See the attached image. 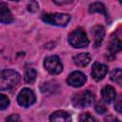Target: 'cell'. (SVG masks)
I'll return each mask as SVG.
<instances>
[{"mask_svg": "<svg viewBox=\"0 0 122 122\" xmlns=\"http://www.w3.org/2000/svg\"><path fill=\"white\" fill-rule=\"evenodd\" d=\"M101 95L106 103H111L115 98V90L111 86H105L101 91Z\"/></svg>", "mask_w": 122, "mask_h": 122, "instance_id": "4fadbf2b", "label": "cell"}, {"mask_svg": "<svg viewBox=\"0 0 122 122\" xmlns=\"http://www.w3.org/2000/svg\"><path fill=\"white\" fill-rule=\"evenodd\" d=\"M43 21L55 26L65 27L71 20V16L67 13H47L42 17Z\"/></svg>", "mask_w": 122, "mask_h": 122, "instance_id": "277c9868", "label": "cell"}, {"mask_svg": "<svg viewBox=\"0 0 122 122\" xmlns=\"http://www.w3.org/2000/svg\"><path fill=\"white\" fill-rule=\"evenodd\" d=\"M114 109H115L116 112L122 113V98L121 97L116 99V101L114 103Z\"/></svg>", "mask_w": 122, "mask_h": 122, "instance_id": "44dd1931", "label": "cell"}, {"mask_svg": "<svg viewBox=\"0 0 122 122\" xmlns=\"http://www.w3.org/2000/svg\"><path fill=\"white\" fill-rule=\"evenodd\" d=\"M94 102V95L91 91H84L76 93L72 99L71 103L75 108H86L91 106Z\"/></svg>", "mask_w": 122, "mask_h": 122, "instance_id": "7a4b0ae2", "label": "cell"}, {"mask_svg": "<svg viewBox=\"0 0 122 122\" xmlns=\"http://www.w3.org/2000/svg\"><path fill=\"white\" fill-rule=\"evenodd\" d=\"M78 121L79 122H97V120L89 112L81 113L78 117Z\"/></svg>", "mask_w": 122, "mask_h": 122, "instance_id": "ac0fdd59", "label": "cell"}, {"mask_svg": "<svg viewBox=\"0 0 122 122\" xmlns=\"http://www.w3.org/2000/svg\"><path fill=\"white\" fill-rule=\"evenodd\" d=\"M89 11L90 12H99V13H102L105 16H107V10L105 9V6L99 2H94L92 5H90Z\"/></svg>", "mask_w": 122, "mask_h": 122, "instance_id": "9a60e30c", "label": "cell"}, {"mask_svg": "<svg viewBox=\"0 0 122 122\" xmlns=\"http://www.w3.org/2000/svg\"><path fill=\"white\" fill-rule=\"evenodd\" d=\"M17 102L22 107H30L35 102V94L30 89L25 88L19 92L17 96Z\"/></svg>", "mask_w": 122, "mask_h": 122, "instance_id": "8992f818", "label": "cell"}, {"mask_svg": "<svg viewBox=\"0 0 122 122\" xmlns=\"http://www.w3.org/2000/svg\"><path fill=\"white\" fill-rule=\"evenodd\" d=\"M87 80V77L86 75L81 72V71H73L71 72L68 79H67V82L69 85L72 86V87H75V88H78V87H81L85 84Z\"/></svg>", "mask_w": 122, "mask_h": 122, "instance_id": "52a82bcc", "label": "cell"}, {"mask_svg": "<svg viewBox=\"0 0 122 122\" xmlns=\"http://www.w3.org/2000/svg\"><path fill=\"white\" fill-rule=\"evenodd\" d=\"M107 71H108V67L105 64L94 63L92 69V76L93 77L94 80L99 81L105 77V75L107 74Z\"/></svg>", "mask_w": 122, "mask_h": 122, "instance_id": "ba28073f", "label": "cell"}, {"mask_svg": "<svg viewBox=\"0 0 122 122\" xmlns=\"http://www.w3.org/2000/svg\"><path fill=\"white\" fill-rule=\"evenodd\" d=\"M44 67L51 74H58L63 70V65H62L59 57L56 55L47 57L44 61Z\"/></svg>", "mask_w": 122, "mask_h": 122, "instance_id": "5b68a950", "label": "cell"}, {"mask_svg": "<svg viewBox=\"0 0 122 122\" xmlns=\"http://www.w3.org/2000/svg\"><path fill=\"white\" fill-rule=\"evenodd\" d=\"M36 78V71L33 69H28L26 71L24 79L27 83H32Z\"/></svg>", "mask_w": 122, "mask_h": 122, "instance_id": "e0dca14e", "label": "cell"}, {"mask_svg": "<svg viewBox=\"0 0 122 122\" xmlns=\"http://www.w3.org/2000/svg\"><path fill=\"white\" fill-rule=\"evenodd\" d=\"M38 9H39V5H38V3L35 2V1H32V2H30V3L28 5V10H29L30 11H31V12H34V11L38 10Z\"/></svg>", "mask_w": 122, "mask_h": 122, "instance_id": "ffe728a7", "label": "cell"}, {"mask_svg": "<svg viewBox=\"0 0 122 122\" xmlns=\"http://www.w3.org/2000/svg\"><path fill=\"white\" fill-rule=\"evenodd\" d=\"M7 122H21V118L18 114H11L7 118Z\"/></svg>", "mask_w": 122, "mask_h": 122, "instance_id": "603a6c76", "label": "cell"}, {"mask_svg": "<svg viewBox=\"0 0 122 122\" xmlns=\"http://www.w3.org/2000/svg\"><path fill=\"white\" fill-rule=\"evenodd\" d=\"M9 105H10V99L8 98L7 95L2 93L0 95V109L1 110H5Z\"/></svg>", "mask_w": 122, "mask_h": 122, "instance_id": "d6986e66", "label": "cell"}, {"mask_svg": "<svg viewBox=\"0 0 122 122\" xmlns=\"http://www.w3.org/2000/svg\"><path fill=\"white\" fill-rule=\"evenodd\" d=\"M95 112H98L99 114H104V113L107 112V108L105 106L101 105V104H98V105L95 106Z\"/></svg>", "mask_w": 122, "mask_h": 122, "instance_id": "7402d4cb", "label": "cell"}, {"mask_svg": "<svg viewBox=\"0 0 122 122\" xmlns=\"http://www.w3.org/2000/svg\"><path fill=\"white\" fill-rule=\"evenodd\" d=\"M114 122H120V121H119V120H115Z\"/></svg>", "mask_w": 122, "mask_h": 122, "instance_id": "d4e9b609", "label": "cell"}, {"mask_svg": "<svg viewBox=\"0 0 122 122\" xmlns=\"http://www.w3.org/2000/svg\"><path fill=\"white\" fill-rule=\"evenodd\" d=\"M20 82V74L13 70H5L0 74V89L10 91L15 88Z\"/></svg>", "mask_w": 122, "mask_h": 122, "instance_id": "6da1fadb", "label": "cell"}, {"mask_svg": "<svg viewBox=\"0 0 122 122\" xmlns=\"http://www.w3.org/2000/svg\"><path fill=\"white\" fill-rule=\"evenodd\" d=\"M50 120L51 122H71V117L65 111H57L51 115Z\"/></svg>", "mask_w": 122, "mask_h": 122, "instance_id": "30bf717a", "label": "cell"}, {"mask_svg": "<svg viewBox=\"0 0 122 122\" xmlns=\"http://www.w3.org/2000/svg\"><path fill=\"white\" fill-rule=\"evenodd\" d=\"M111 79L112 81L115 82L119 86L122 87V70L115 69L111 72Z\"/></svg>", "mask_w": 122, "mask_h": 122, "instance_id": "2e32d148", "label": "cell"}, {"mask_svg": "<svg viewBox=\"0 0 122 122\" xmlns=\"http://www.w3.org/2000/svg\"><path fill=\"white\" fill-rule=\"evenodd\" d=\"M69 43L74 48H85L89 45V39L85 31L79 28L69 35Z\"/></svg>", "mask_w": 122, "mask_h": 122, "instance_id": "3957f363", "label": "cell"}, {"mask_svg": "<svg viewBox=\"0 0 122 122\" xmlns=\"http://www.w3.org/2000/svg\"><path fill=\"white\" fill-rule=\"evenodd\" d=\"M54 3L59 4V5H62V4H68V3H71V1H61V2H57V1H55Z\"/></svg>", "mask_w": 122, "mask_h": 122, "instance_id": "cb8c5ba5", "label": "cell"}, {"mask_svg": "<svg viewBox=\"0 0 122 122\" xmlns=\"http://www.w3.org/2000/svg\"><path fill=\"white\" fill-rule=\"evenodd\" d=\"M122 50V39L113 38L109 44V51L111 53H116Z\"/></svg>", "mask_w": 122, "mask_h": 122, "instance_id": "5bb4252c", "label": "cell"}, {"mask_svg": "<svg viewBox=\"0 0 122 122\" xmlns=\"http://www.w3.org/2000/svg\"><path fill=\"white\" fill-rule=\"evenodd\" d=\"M120 4H121V5H122V1H120Z\"/></svg>", "mask_w": 122, "mask_h": 122, "instance_id": "484cf974", "label": "cell"}, {"mask_svg": "<svg viewBox=\"0 0 122 122\" xmlns=\"http://www.w3.org/2000/svg\"><path fill=\"white\" fill-rule=\"evenodd\" d=\"M92 56L89 52H82L79 54H76L73 57V62L79 67H85L91 62Z\"/></svg>", "mask_w": 122, "mask_h": 122, "instance_id": "8fae6325", "label": "cell"}, {"mask_svg": "<svg viewBox=\"0 0 122 122\" xmlns=\"http://www.w3.org/2000/svg\"><path fill=\"white\" fill-rule=\"evenodd\" d=\"M92 34L94 38V47H98L102 43L105 36V30L102 26H95L92 29Z\"/></svg>", "mask_w": 122, "mask_h": 122, "instance_id": "7c38bea8", "label": "cell"}, {"mask_svg": "<svg viewBox=\"0 0 122 122\" xmlns=\"http://www.w3.org/2000/svg\"><path fill=\"white\" fill-rule=\"evenodd\" d=\"M0 21L5 24H9L13 21V17L10 10L8 9L7 5L3 2L0 3Z\"/></svg>", "mask_w": 122, "mask_h": 122, "instance_id": "9c48e42d", "label": "cell"}]
</instances>
